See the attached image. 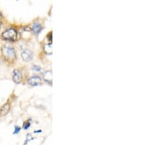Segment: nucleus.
<instances>
[{
    "mask_svg": "<svg viewBox=\"0 0 164 145\" xmlns=\"http://www.w3.org/2000/svg\"><path fill=\"white\" fill-rule=\"evenodd\" d=\"M1 55L4 61L7 62H14L17 59L16 52L10 45H4L1 48Z\"/></svg>",
    "mask_w": 164,
    "mask_h": 145,
    "instance_id": "1",
    "label": "nucleus"
},
{
    "mask_svg": "<svg viewBox=\"0 0 164 145\" xmlns=\"http://www.w3.org/2000/svg\"><path fill=\"white\" fill-rule=\"evenodd\" d=\"M1 38L7 41H15L18 38V32L13 28H10L1 33Z\"/></svg>",
    "mask_w": 164,
    "mask_h": 145,
    "instance_id": "2",
    "label": "nucleus"
},
{
    "mask_svg": "<svg viewBox=\"0 0 164 145\" xmlns=\"http://www.w3.org/2000/svg\"><path fill=\"white\" fill-rule=\"evenodd\" d=\"M21 58L24 62H30L33 59V53L29 49H25L21 52Z\"/></svg>",
    "mask_w": 164,
    "mask_h": 145,
    "instance_id": "3",
    "label": "nucleus"
},
{
    "mask_svg": "<svg viewBox=\"0 0 164 145\" xmlns=\"http://www.w3.org/2000/svg\"><path fill=\"white\" fill-rule=\"evenodd\" d=\"M12 80L15 83H19L21 82L22 75L18 70H14L12 72Z\"/></svg>",
    "mask_w": 164,
    "mask_h": 145,
    "instance_id": "4",
    "label": "nucleus"
},
{
    "mask_svg": "<svg viewBox=\"0 0 164 145\" xmlns=\"http://www.w3.org/2000/svg\"><path fill=\"white\" fill-rule=\"evenodd\" d=\"M42 83V79L39 76H32L28 80V83L31 86H38Z\"/></svg>",
    "mask_w": 164,
    "mask_h": 145,
    "instance_id": "5",
    "label": "nucleus"
},
{
    "mask_svg": "<svg viewBox=\"0 0 164 145\" xmlns=\"http://www.w3.org/2000/svg\"><path fill=\"white\" fill-rule=\"evenodd\" d=\"M10 110V103H4L0 108V117L7 115Z\"/></svg>",
    "mask_w": 164,
    "mask_h": 145,
    "instance_id": "6",
    "label": "nucleus"
},
{
    "mask_svg": "<svg viewBox=\"0 0 164 145\" xmlns=\"http://www.w3.org/2000/svg\"><path fill=\"white\" fill-rule=\"evenodd\" d=\"M43 79L48 83H52V71L51 70H48L45 72L43 74Z\"/></svg>",
    "mask_w": 164,
    "mask_h": 145,
    "instance_id": "7",
    "label": "nucleus"
},
{
    "mask_svg": "<svg viewBox=\"0 0 164 145\" xmlns=\"http://www.w3.org/2000/svg\"><path fill=\"white\" fill-rule=\"evenodd\" d=\"M42 30V26L39 23H34L32 26V31L36 34H38Z\"/></svg>",
    "mask_w": 164,
    "mask_h": 145,
    "instance_id": "8",
    "label": "nucleus"
},
{
    "mask_svg": "<svg viewBox=\"0 0 164 145\" xmlns=\"http://www.w3.org/2000/svg\"><path fill=\"white\" fill-rule=\"evenodd\" d=\"M44 51H45V53H47V54L50 55L52 53V45L51 43H49V44H46V45H45V47H44Z\"/></svg>",
    "mask_w": 164,
    "mask_h": 145,
    "instance_id": "9",
    "label": "nucleus"
},
{
    "mask_svg": "<svg viewBox=\"0 0 164 145\" xmlns=\"http://www.w3.org/2000/svg\"><path fill=\"white\" fill-rule=\"evenodd\" d=\"M23 128L25 129V130H26V129H28L30 127V122H29V121H26V122H25L24 123H23Z\"/></svg>",
    "mask_w": 164,
    "mask_h": 145,
    "instance_id": "10",
    "label": "nucleus"
},
{
    "mask_svg": "<svg viewBox=\"0 0 164 145\" xmlns=\"http://www.w3.org/2000/svg\"><path fill=\"white\" fill-rule=\"evenodd\" d=\"M20 130V127H18V126H15V131H14V134H16V133H19V131Z\"/></svg>",
    "mask_w": 164,
    "mask_h": 145,
    "instance_id": "11",
    "label": "nucleus"
},
{
    "mask_svg": "<svg viewBox=\"0 0 164 145\" xmlns=\"http://www.w3.org/2000/svg\"><path fill=\"white\" fill-rule=\"evenodd\" d=\"M33 69H34V70H37V71H39V70H41V68L38 66H34L33 67Z\"/></svg>",
    "mask_w": 164,
    "mask_h": 145,
    "instance_id": "12",
    "label": "nucleus"
},
{
    "mask_svg": "<svg viewBox=\"0 0 164 145\" xmlns=\"http://www.w3.org/2000/svg\"><path fill=\"white\" fill-rule=\"evenodd\" d=\"M1 18H2V15H1V12H0V22L1 21Z\"/></svg>",
    "mask_w": 164,
    "mask_h": 145,
    "instance_id": "13",
    "label": "nucleus"
}]
</instances>
